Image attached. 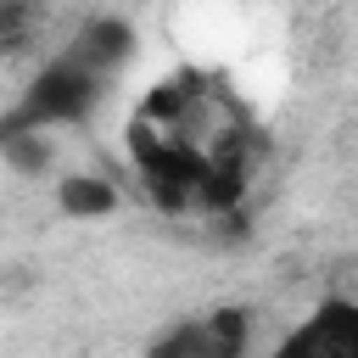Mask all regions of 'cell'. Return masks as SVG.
<instances>
[{
  "instance_id": "5",
  "label": "cell",
  "mask_w": 358,
  "mask_h": 358,
  "mask_svg": "<svg viewBox=\"0 0 358 358\" xmlns=\"http://www.w3.org/2000/svg\"><path fill=\"white\" fill-rule=\"evenodd\" d=\"M134 45H140V34L123 22V17H90V22H78L73 28V39L62 45L78 67H90L95 78H117L129 62H134Z\"/></svg>"
},
{
  "instance_id": "2",
  "label": "cell",
  "mask_w": 358,
  "mask_h": 358,
  "mask_svg": "<svg viewBox=\"0 0 358 358\" xmlns=\"http://www.w3.org/2000/svg\"><path fill=\"white\" fill-rule=\"evenodd\" d=\"M106 101V78H95L90 67H78L67 50H56L28 90L11 101V112L0 117V134H45V129H67V123H90Z\"/></svg>"
},
{
  "instance_id": "3",
  "label": "cell",
  "mask_w": 358,
  "mask_h": 358,
  "mask_svg": "<svg viewBox=\"0 0 358 358\" xmlns=\"http://www.w3.org/2000/svg\"><path fill=\"white\" fill-rule=\"evenodd\" d=\"M246 347H252V313L241 302H224V308L168 324L145 347V358H246Z\"/></svg>"
},
{
  "instance_id": "4",
  "label": "cell",
  "mask_w": 358,
  "mask_h": 358,
  "mask_svg": "<svg viewBox=\"0 0 358 358\" xmlns=\"http://www.w3.org/2000/svg\"><path fill=\"white\" fill-rule=\"evenodd\" d=\"M268 358H358V296H324L296 319Z\"/></svg>"
},
{
  "instance_id": "7",
  "label": "cell",
  "mask_w": 358,
  "mask_h": 358,
  "mask_svg": "<svg viewBox=\"0 0 358 358\" xmlns=\"http://www.w3.org/2000/svg\"><path fill=\"white\" fill-rule=\"evenodd\" d=\"M0 151H6V162L17 173H45V162H50L45 134H0Z\"/></svg>"
},
{
  "instance_id": "6",
  "label": "cell",
  "mask_w": 358,
  "mask_h": 358,
  "mask_svg": "<svg viewBox=\"0 0 358 358\" xmlns=\"http://www.w3.org/2000/svg\"><path fill=\"white\" fill-rule=\"evenodd\" d=\"M56 213L62 218H106V213H117V185L101 173H62L56 179Z\"/></svg>"
},
{
  "instance_id": "1",
  "label": "cell",
  "mask_w": 358,
  "mask_h": 358,
  "mask_svg": "<svg viewBox=\"0 0 358 358\" xmlns=\"http://www.w3.org/2000/svg\"><path fill=\"white\" fill-rule=\"evenodd\" d=\"M129 157H134V173H140V190L151 196L157 213L179 218L190 207H201V190H207V173H213V157L207 145L185 140V134H168L157 123H129Z\"/></svg>"
},
{
  "instance_id": "8",
  "label": "cell",
  "mask_w": 358,
  "mask_h": 358,
  "mask_svg": "<svg viewBox=\"0 0 358 358\" xmlns=\"http://www.w3.org/2000/svg\"><path fill=\"white\" fill-rule=\"evenodd\" d=\"M34 0H0V45H6V56H17L22 45H28V34H34Z\"/></svg>"
}]
</instances>
